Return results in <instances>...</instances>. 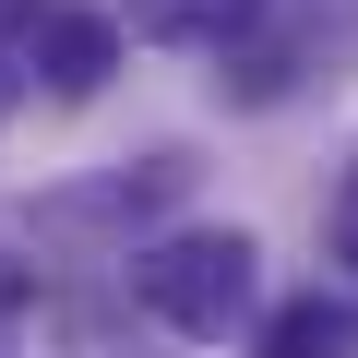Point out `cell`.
Returning <instances> with one entry per match:
<instances>
[{
	"mask_svg": "<svg viewBox=\"0 0 358 358\" xmlns=\"http://www.w3.org/2000/svg\"><path fill=\"white\" fill-rule=\"evenodd\" d=\"M108 60H120V24H96V13H60L48 24V72L84 96V84H108Z\"/></svg>",
	"mask_w": 358,
	"mask_h": 358,
	"instance_id": "cell-2",
	"label": "cell"
},
{
	"mask_svg": "<svg viewBox=\"0 0 358 358\" xmlns=\"http://www.w3.org/2000/svg\"><path fill=\"white\" fill-rule=\"evenodd\" d=\"M263 358H346V310L334 299H287L263 322Z\"/></svg>",
	"mask_w": 358,
	"mask_h": 358,
	"instance_id": "cell-3",
	"label": "cell"
},
{
	"mask_svg": "<svg viewBox=\"0 0 358 358\" xmlns=\"http://www.w3.org/2000/svg\"><path fill=\"white\" fill-rule=\"evenodd\" d=\"M131 24L143 36H227V24H251V0H143Z\"/></svg>",
	"mask_w": 358,
	"mask_h": 358,
	"instance_id": "cell-4",
	"label": "cell"
},
{
	"mask_svg": "<svg viewBox=\"0 0 358 358\" xmlns=\"http://www.w3.org/2000/svg\"><path fill=\"white\" fill-rule=\"evenodd\" d=\"M131 287H143V310H167L179 334H227V322L251 310V239L192 227V239L143 251V263H131Z\"/></svg>",
	"mask_w": 358,
	"mask_h": 358,
	"instance_id": "cell-1",
	"label": "cell"
}]
</instances>
